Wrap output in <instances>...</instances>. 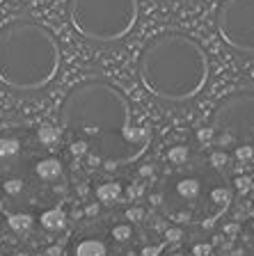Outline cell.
I'll return each mask as SVG.
<instances>
[{
    "label": "cell",
    "instance_id": "e575fe53",
    "mask_svg": "<svg viewBox=\"0 0 254 256\" xmlns=\"http://www.w3.org/2000/svg\"><path fill=\"white\" fill-rule=\"evenodd\" d=\"M169 256H183V254H169Z\"/></svg>",
    "mask_w": 254,
    "mask_h": 256
},
{
    "label": "cell",
    "instance_id": "4fadbf2b",
    "mask_svg": "<svg viewBox=\"0 0 254 256\" xmlns=\"http://www.w3.org/2000/svg\"><path fill=\"white\" fill-rule=\"evenodd\" d=\"M60 138H62L60 128L51 126V124H44V126L37 130V140L44 144V146H55V144L60 142Z\"/></svg>",
    "mask_w": 254,
    "mask_h": 256
},
{
    "label": "cell",
    "instance_id": "52a82bcc",
    "mask_svg": "<svg viewBox=\"0 0 254 256\" xmlns=\"http://www.w3.org/2000/svg\"><path fill=\"white\" fill-rule=\"evenodd\" d=\"M35 172H37V176L42 178V181L53 183V181H58L60 176H62V162H60L58 158H44V160H39L37 162Z\"/></svg>",
    "mask_w": 254,
    "mask_h": 256
},
{
    "label": "cell",
    "instance_id": "f546056e",
    "mask_svg": "<svg viewBox=\"0 0 254 256\" xmlns=\"http://www.w3.org/2000/svg\"><path fill=\"white\" fill-rule=\"evenodd\" d=\"M85 213H87V215H96V213H99V206H96V204H90V206L85 208Z\"/></svg>",
    "mask_w": 254,
    "mask_h": 256
},
{
    "label": "cell",
    "instance_id": "6da1fadb",
    "mask_svg": "<svg viewBox=\"0 0 254 256\" xmlns=\"http://www.w3.org/2000/svg\"><path fill=\"white\" fill-rule=\"evenodd\" d=\"M208 55L199 42L179 30L156 34L140 53L142 87L165 103L192 101L208 82Z\"/></svg>",
    "mask_w": 254,
    "mask_h": 256
},
{
    "label": "cell",
    "instance_id": "ffe728a7",
    "mask_svg": "<svg viewBox=\"0 0 254 256\" xmlns=\"http://www.w3.org/2000/svg\"><path fill=\"white\" fill-rule=\"evenodd\" d=\"M233 154H236L238 160H252L254 158V146H249V144H240V146L233 149Z\"/></svg>",
    "mask_w": 254,
    "mask_h": 256
},
{
    "label": "cell",
    "instance_id": "484cf974",
    "mask_svg": "<svg viewBox=\"0 0 254 256\" xmlns=\"http://www.w3.org/2000/svg\"><path fill=\"white\" fill-rule=\"evenodd\" d=\"M144 218V210L142 208H128L126 210V220H131V222H138V220Z\"/></svg>",
    "mask_w": 254,
    "mask_h": 256
},
{
    "label": "cell",
    "instance_id": "8fae6325",
    "mask_svg": "<svg viewBox=\"0 0 254 256\" xmlns=\"http://www.w3.org/2000/svg\"><path fill=\"white\" fill-rule=\"evenodd\" d=\"M176 192H179V197L192 202V199L199 197L201 186H199V181H197V178H181V181L176 183Z\"/></svg>",
    "mask_w": 254,
    "mask_h": 256
},
{
    "label": "cell",
    "instance_id": "4dcf8cb0",
    "mask_svg": "<svg viewBox=\"0 0 254 256\" xmlns=\"http://www.w3.org/2000/svg\"><path fill=\"white\" fill-rule=\"evenodd\" d=\"M48 256H60V247H51V250H48Z\"/></svg>",
    "mask_w": 254,
    "mask_h": 256
},
{
    "label": "cell",
    "instance_id": "9a60e30c",
    "mask_svg": "<svg viewBox=\"0 0 254 256\" xmlns=\"http://www.w3.org/2000/svg\"><path fill=\"white\" fill-rule=\"evenodd\" d=\"M188 156H190V151H188V146H183V144H176V146H172V149L167 151V160L172 165H183L185 160H188Z\"/></svg>",
    "mask_w": 254,
    "mask_h": 256
},
{
    "label": "cell",
    "instance_id": "603a6c76",
    "mask_svg": "<svg viewBox=\"0 0 254 256\" xmlns=\"http://www.w3.org/2000/svg\"><path fill=\"white\" fill-rule=\"evenodd\" d=\"M181 238H183V231H181L179 226H169V229L165 231V240H167V242H179Z\"/></svg>",
    "mask_w": 254,
    "mask_h": 256
},
{
    "label": "cell",
    "instance_id": "836d02e7",
    "mask_svg": "<svg viewBox=\"0 0 254 256\" xmlns=\"http://www.w3.org/2000/svg\"><path fill=\"white\" fill-rule=\"evenodd\" d=\"M14 256H28V254H26V252H19V254H14Z\"/></svg>",
    "mask_w": 254,
    "mask_h": 256
},
{
    "label": "cell",
    "instance_id": "7402d4cb",
    "mask_svg": "<svg viewBox=\"0 0 254 256\" xmlns=\"http://www.w3.org/2000/svg\"><path fill=\"white\" fill-rule=\"evenodd\" d=\"M213 138H215L213 128H199V130H197V140H199L201 144H213Z\"/></svg>",
    "mask_w": 254,
    "mask_h": 256
},
{
    "label": "cell",
    "instance_id": "e0dca14e",
    "mask_svg": "<svg viewBox=\"0 0 254 256\" xmlns=\"http://www.w3.org/2000/svg\"><path fill=\"white\" fill-rule=\"evenodd\" d=\"M211 199L217 204V206H229V202H231V190L229 188H215V190L211 192Z\"/></svg>",
    "mask_w": 254,
    "mask_h": 256
},
{
    "label": "cell",
    "instance_id": "d6986e66",
    "mask_svg": "<svg viewBox=\"0 0 254 256\" xmlns=\"http://www.w3.org/2000/svg\"><path fill=\"white\" fill-rule=\"evenodd\" d=\"M69 151H71V156L80 158V156H87V151H90V144H87V140H76V142L69 146Z\"/></svg>",
    "mask_w": 254,
    "mask_h": 256
},
{
    "label": "cell",
    "instance_id": "2e32d148",
    "mask_svg": "<svg viewBox=\"0 0 254 256\" xmlns=\"http://www.w3.org/2000/svg\"><path fill=\"white\" fill-rule=\"evenodd\" d=\"M110 236L117 240V242H126V240L133 238V229H131V224H115L110 231Z\"/></svg>",
    "mask_w": 254,
    "mask_h": 256
},
{
    "label": "cell",
    "instance_id": "7a4b0ae2",
    "mask_svg": "<svg viewBox=\"0 0 254 256\" xmlns=\"http://www.w3.org/2000/svg\"><path fill=\"white\" fill-rule=\"evenodd\" d=\"M60 71V44L46 26L19 18L0 28V82L14 92H39Z\"/></svg>",
    "mask_w": 254,
    "mask_h": 256
},
{
    "label": "cell",
    "instance_id": "5b68a950",
    "mask_svg": "<svg viewBox=\"0 0 254 256\" xmlns=\"http://www.w3.org/2000/svg\"><path fill=\"white\" fill-rule=\"evenodd\" d=\"M213 133L224 135L231 146H254V92H236L217 103L213 112Z\"/></svg>",
    "mask_w": 254,
    "mask_h": 256
},
{
    "label": "cell",
    "instance_id": "d590c367",
    "mask_svg": "<svg viewBox=\"0 0 254 256\" xmlns=\"http://www.w3.org/2000/svg\"><path fill=\"white\" fill-rule=\"evenodd\" d=\"M0 210H3V202H0Z\"/></svg>",
    "mask_w": 254,
    "mask_h": 256
},
{
    "label": "cell",
    "instance_id": "cb8c5ba5",
    "mask_svg": "<svg viewBox=\"0 0 254 256\" xmlns=\"http://www.w3.org/2000/svg\"><path fill=\"white\" fill-rule=\"evenodd\" d=\"M233 183H236V190H238L240 194H247L249 188H252V181H249L247 176H238V178H236Z\"/></svg>",
    "mask_w": 254,
    "mask_h": 256
},
{
    "label": "cell",
    "instance_id": "83f0119b",
    "mask_svg": "<svg viewBox=\"0 0 254 256\" xmlns=\"http://www.w3.org/2000/svg\"><path fill=\"white\" fill-rule=\"evenodd\" d=\"M224 234H227V236H236V234H238V224H227V226H224Z\"/></svg>",
    "mask_w": 254,
    "mask_h": 256
},
{
    "label": "cell",
    "instance_id": "1f68e13d",
    "mask_svg": "<svg viewBox=\"0 0 254 256\" xmlns=\"http://www.w3.org/2000/svg\"><path fill=\"white\" fill-rule=\"evenodd\" d=\"M151 172H154V170H151V167H142V170H140V174H142V176H147V174H151Z\"/></svg>",
    "mask_w": 254,
    "mask_h": 256
},
{
    "label": "cell",
    "instance_id": "f1b7e54d",
    "mask_svg": "<svg viewBox=\"0 0 254 256\" xmlns=\"http://www.w3.org/2000/svg\"><path fill=\"white\" fill-rule=\"evenodd\" d=\"M87 160H90V165H92V167H96V165H101V160H103V158H101V156L96 154V156H87Z\"/></svg>",
    "mask_w": 254,
    "mask_h": 256
},
{
    "label": "cell",
    "instance_id": "8d00e7d4",
    "mask_svg": "<svg viewBox=\"0 0 254 256\" xmlns=\"http://www.w3.org/2000/svg\"><path fill=\"white\" fill-rule=\"evenodd\" d=\"M252 229H254V226H252Z\"/></svg>",
    "mask_w": 254,
    "mask_h": 256
},
{
    "label": "cell",
    "instance_id": "5bb4252c",
    "mask_svg": "<svg viewBox=\"0 0 254 256\" xmlns=\"http://www.w3.org/2000/svg\"><path fill=\"white\" fill-rule=\"evenodd\" d=\"M21 151V144L19 140L14 138H0V158L3 160H10V158H16Z\"/></svg>",
    "mask_w": 254,
    "mask_h": 256
},
{
    "label": "cell",
    "instance_id": "8992f818",
    "mask_svg": "<svg viewBox=\"0 0 254 256\" xmlns=\"http://www.w3.org/2000/svg\"><path fill=\"white\" fill-rule=\"evenodd\" d=\"M215 26L231 50L254 55V0H222Z\"/></svg>",
    "mask_w": 254,
    "mask_h": 256
},
{
    "label": "cell",
    "instance_id": "277c9868",
    "mask_svg": "<svg viewBox=\"0 0 254 256\" xmlns=\"http://www.w3.org/2000/svg\"><path fill=\"white\" fill-rule=\"evenodd\" d=\"M67 14L80 37L96 44H112L131 34L138 23V0H69Z\"/></svg>",
    "mask_w": 254,
    "mask_h": 256
},
{
    "label": "cell",
    "instance_id": "d6a6232c",
    "mask_svg": "<svg viewBox=\"0 0 254 256\" xmlns=\"http://www.w3.org/2000/svg\"><path fill=\"white\" fill-rule=\"evenodd\" d=\"M151 204H156V206H158V204H160V194H151Z\"/></svg>",
    "mask_w": 254,
    "mask_h": 256
},
{
    "label": "cell",
    "instance_id": "3957f363",
    "mask_svg": "<svg viewBox=\"0 0 254 256\" xmlns=\"http://www.w3.org/2000/svg\"><path fill=\"white\" fill-rule=\"evenodd\" d=\"M60 126L90 138L122 133L131 126V103L106 80H83L60 106Z\"/></svg>",
    "mask_w": 254,
    "mask_h": 256
},
{
    "label": "cell",
    "instance_id": "d4e9b609",
    "mask_svg": "<svg viewBox=\"0 0 254 256\" xmlns=\"http://www.w3.org/2000/svg\"><path fill=\"white\" fill-rule=\"evenodd\" d=\"M192 254L195 256H211L213 254V247L208 242H199V245L192 247Z\"/></svg>",
    "mask_w": 254,
    "mask_h": 256
},
{
    "label": "cell",
    "instance_id": "ba28073f",
    "mask_svg": "<svg viewBox=\"0 0 254 256\" xmlns=\"http://www.w3.org/2000/svg\"><path fill=\"white\" fill-rule=\"evenodd\" d=\"M39 224L48 231H62L64 226H67V215H64L62 208H48V210L42 213Z\"/></svg>",
    "mask_w": 254,
    "mask_h": 256
},
{
    "label": "cell",
    "instance_id": "4316f807",
    "mask_svg": "<svg viewBox=\"0 0 254 256\" xmlns=\"http://www.w3.org/2000/svg\"><path fill=\"white\" fill-rule=\"evenodd\" d=\"M163 252V245H154V247H144L142 250V256H158Z\"/></svg>",
    "mask_w": 254,
    "mask_h": 256
},
{
    "label": "cell",
    "instance_id": "30bf717a",
    "mask_svg": "<svg viewBox=\"0 0 254 256\" xmlns=\"http://www.w3.org/2000/svg\"><path fill=\"white\" fill-rule=\"evenodd\" d=\"M76 256H108V250L101 240H83L76 247Z\"/></svg>",
    "mask_w": 254,
    "mask_h": 256
},
{
    "label": "cell",
    "instance_id": "44dd1931",
    "mask_svg": "<svg viewBox=\"0 0 254 256\" xmlns=\"http://www.w3.org/2000/svg\"><path fill=\"white\" fill-rule=\"evenodd\" d=\"M3 190H5L7 194H19V192L23 190V181H19V178H10V181L3 183Z\"/></svg>",
    "mask_w": 254,
    "mask_h": 256
},
{
    "label": "cell",
    "instance_id": "ac0fdd59",
    "mask_svg": "<svg viewBox=\"0 0 254 256\" xmlns=\"http://www.w3.org/2000/svg\"><path fill=\"white\" fill-rule=\"evenodd\" d=\"M211 165L215 167V170H222V167H227V165H229V156L224 154L222 149L213 151V154H211Z\"/></svg>",
    "mask_w": 254,
    "mask_h": 256
},
{
    "label": "cell",
    "instance_id": "7c38bea8",
    "mask_svg": "<svg viewBox=\"0 0 254 256\" xmlns=\"http://www.w3.org/2000/svg\"><path fill=\"white\" fill-rule=\"evenodd\" d=\"M7 224H10V229L16 231V234H26V231L32 229L35 220H32V215H28V213H14L7 218Z\"/></svg>",
    "mask_w": 254,
    "mask_h": 256
},
{
    "label": "cell",
    "instance_id": "9c48e42d",
    "mask_svg": "<svg viewBox=\"0 0 254 256\" xmlns=\"http://www.w3.org/2000/svg\"><path fill=\"white\" fill-rule=\"evenodd\" d=\"M122 183H101L99 188H96V199H99L101 204H117L119 199H122Z\"/></svg>",
    "mask_w": 254,
    "mask_h": 256
}]
</instances>
